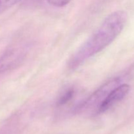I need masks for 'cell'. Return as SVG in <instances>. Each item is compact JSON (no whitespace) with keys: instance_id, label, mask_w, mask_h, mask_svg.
<instances>
[{"instance_id":"obj_1","label":"cell","mask_w":134,"mask_h":134,"mask_svg":"<svg viewBox=\"0 0 134 134\" xmlns=\"http://www.w3.org/2000/svg\"><path fill=\"white\" fill-rule=\"evenodd\" d=\"M126 21L127 14L122 10L109 14L98 30L73 54L69 61V68L77 69L109 45L122 32Z\"/></svg>"},{"instance_id":"obj_2","label":"cell","mask_w":134,"mask_h":134,"mask_svg":"<svg viewBox=\"0 0 134 134\" xmlns=\"http://www.w3.org/2000/svg\"><path fill=\"white\" fill-rule=\"evenodd\" d=\"M120 81H121L120 78L116 77L103 84L102 86L98 88L85 102L80 103L79 105L76 107V112L80 113L95 109L96 113H97V111L100 105L105 99L106 97L108 96V94L111 92V90L120 85Z\"/></svg>"},{"instance_id":"obj_3","label":"cell","mask_w":134,"mask_h":134,"mask_svg":"<svg viewBox=\"0 0 134 134\" xmlns=\"http://www.w3.org/2000/svg\"><path fill=\"white\" fill-rule=\"evenodd\" d=\"M26 50L21 47H12L7 48L0 57V74L20 65L26 58Z\"/></svg>"},{"instance_id":"obj_4","label":"cell","mask_w":134,"mask_h":134,"mask_svg":"<svg viewBox=\"0 0 134 134\" xmlns=\"http://www.w3.org/2000/svg\"><path fill=\"white\" fill-rule=\"evenodd\" d=\"M130 86L128 84H122L111 90L98 108L96 114L105 113L114 105L122 100L129 93Z\"/></svg>"},{"instance_id":"obj_5","label":"cell","mask_w":134,"mask_h":134,"mask_svg":"<svg viewBox=\"0 0 134 134\" xmlns=\"http://www.w3.org/2000/svg\"><path fill=\"white\" fill-rule=\"evenodd\" d=\"M75 94V90L74 88H68L58 97L56 101V105L58 107H62L69 103L74 98Z\"/></svg>"},{"instance_id":"obj_6","label":"cell","mask_w":134,"mask_h":134,"mask_svg":"<svg viewBox=\"0 0 134 134\" xmlns=\"http://www.w3.org/2000/svg\"><path fill=\"white\" fill-rule=\"evenodd\" d=\"M20 1L21 0H0V14Z\"/></svg>"},{"instance_id":"obj_7","label":"cell","mask_w":134,"mask_h":134,"mask_svg":"<svg viewBox=\"0 0 134 134\" xmlns=\"http://www.w3.org/2000/svg\"><path fill=\"white\" fill-rule=\"evenodd\" d=\"M50 5L56 7H62L69 3L71 0H47Z\"/></svg>"}]
</instances>
